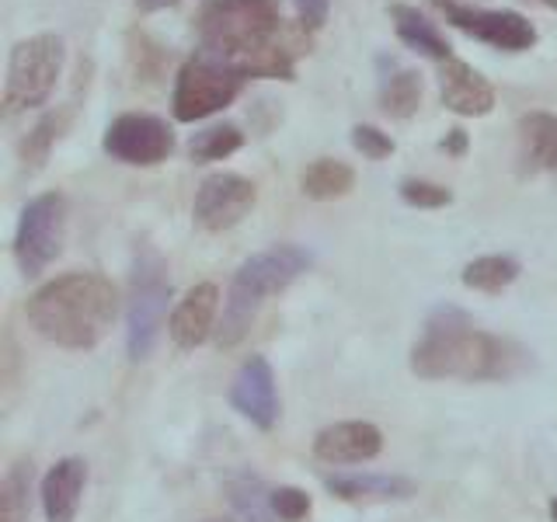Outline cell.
<instances>
[{
	"instance_id": "obj_5",
	"label": "cell",
	"mask_w": 557,
	"mask_h": 522,
	"mask_svg": "<svg viewBox=\"0 0 557 522\" xmlns=\"http://www.w3.org/2000/svg\"><path fill=\"white\" fill-rule=\"evenodd\" d=\"M168 300H171V278L164 258L153 248H139L129 275V307H126V345L133 362L153 352L157 335L164 327Z\"/></svg>"
},
{
	"instance_id": "obj_36",
	"label": "cell",
	"mask_w": 557,
	"mask_h": 522,
	"mask_svg": "<svg viewBox=\"0 0 557 522\" xmlns=\"http://www.w3.org/2000/svg\"><path fill=\"white\" fill-rule=\"evenodd\" d=\"M435 4H443V0H435Z\"/></svg>"
},
{
	"instance_id": "obj_1",
	"label": "cell",
	"mask_w": 557,
	"mask_h": 522,
	"mask_svg": "<svg viewBox=\"0 0 557 522\" xmlns=\"http://www.w3.org/2000/svg\"><path fill=\"white\" fill-rule=\"evenodd\" d=\"M522 352L487 331H478L460 310H440L411 348V373L422 380H505L519 373Z\"/></svg>"
},
{
	"instance_id": "obj_30",
	"label": "cell",
	"mask_w": 557,
	"mask_h": 522,
	"mask_svg": "<svg viewBox=\"0 0 557 522\" xmlns=\"http://www.w3.org/2000/svg\"><path fill=\"white\" fill-rule=\"evenodd\" d=\"M293 8H296V22H300L307 32H318L327 22L331 0H293Z\"/></svg>"
},
{
	"instance_id": "obj_15",
	"label": "cell",
	"mask_w": 557,
	"mask_h": 522,
	"mask_svg": "<svg viewBox=\"0 0 557 522\" xmlns=\"http://www.w3.org/2000/svg\"><path fill=\"white\" fill-rule=\"evenodd\" d=\"M216 310H220V289L213 283H199L185 293V300L174 307L168 331H171V341L178 348H199L209 331H213L216 321Z\"/></svg>"
},
{
	"instance_id": "obj_17",
	"label": "cell",
	"mask_w": 557,
	"mask_h": 522,
	"mask_svg": "<svg viewBox=\"0 0 557 522\" xmlns=\"http://www.w3.org/2000/svg\"><path fill=\"white\" fill-rule=\"evenodd\" d=\"M519 157L522 171H554L557 167V119L547 112H530L519 119Z\"/></svg>"
},
{
	"instance_id": "obj_28",
	"label": "cell",
	"mask_w": 557,
	"mask_h": 522,
	"mask_svg": "<svg viewBox=\"0 0 557 522\" xmlns=\"http://www.w3.org/2000/svg\"><path fill=\"white\" fill-rule=\"evenodd\" d=\"M272 515L283 522H300L310 515V495L300 487H275L272 492Z\"/></svg>"
},
{
	"instance_id": "obj_18",
	"label": "cell",
	"mask_w": 557,
	"mask_h": 522,
	"mask_svg": "<svg viewBox=\"0 0 557 522\" xmlns=\"http://www.w3.org/2000/svg\"><path fill=\"white\" fill-rule=\"evenodd\" d=\"M327 492L338 495L342 501H400L414 495V481L391 474H348L331 477Z\"/></svg>"
},
{
	"instance_id": "obj_32",
	"label": "cell",
	"mask_w": 557,
	"mask_h": 522,
	"mask_svg": "<svg viewBox=\"0 0 557 522\" xmlns=\"http://www.w3.org/2000/svg\"><path fill=\"white\" fill-rule=\"evenodd\" d=\"M174 4H178V0H136V8L139 11H164V8H174Z\"/></svg>"
},
{
	"instance_id": "obj_14",
	"label": "cell",
	"mask_w": 557,
	"mask_h": 522,
	"mask_svg": "<svg viewBox=\"0 0 557 522\" xmlns=\"http://www.w3.org/2000/svg\"><path fill=\"white\" fill-rule=\"evenodd\" d=\"M383 432L373 422H338L318 432L313 457L324 463H366L380 457Z\"/></svg>"
},
{
	"instance_id": "obj_7",
	"label": "cell",
	"mask_w": 557,
	"mask_h": 522,
	"mask_svg": "<svg viewBox=\"0 0 557 522\" xmlns=\"http://www.w3.org/2000/svg\"><path fill=\"white\" fill-rule=\"evenodd\" d=\"M244 77L234 63H226L213 52H196L191 60L182 63L178 77H174L171 112L178 122H199L226 109L244 87Z\"/></svg>"
},
{
	"instance_id": "obj_19",
	"label": "cell",
	"mask_w": 557,
	"mask_h": 522,
	"mask_svg": "<svg viewBox=\"0 0 557 522\" xmlns=\"http://www.w3.org/2000/svg\"><path fill=\"white\" fill-rule=\"evenodd\" d=\"M391 17H394V28H397V39L405 42L408 49L422 52V57H432L435 63H443L453 57L449 42L440 35L429 17L418 11V8H408V4H394L391 8Z\"/></svg>"
},
{
	"instance_id": "obj_9",
	"label": "cell",
	"mask_w": 557,
	"mask_h": 522,
	"mask_svg": "<svg viewBox=\"0 0 557 522\" xmlns=\"http://www.w3.org/2000/svg\"><path fill=\"white\" fill-rule=\"evenodd\" d=\"M101 147L112 161L133 167H153L174 153V133L164 119L147 112H126L109 122Z\"/></svg>"
},
{
	"instance_id": "obj_23",
	"label": "cell",
	"mask_w": 557,
	"mask_h": 522,
	"mask_svg": "<svg viewBox=\"0 0 557 522\" xmlns=\"http://www.w3.org/2000/svg\"><path fill=\"white\" fill-rule=\"evenodd\" d=\"M422 104V77L414 70H397L380 87V109L391 119H411Z\"/></svg>"
},
{
	"instance_id": "obj_27",
	"label": "cell",
	"mask_w": 557,
	"mask_h": 522,
	"mask_svg": "<svg viewBox=\"0 0 557 522\" xmlns=\"http://www.w3.org/2000/svg\"><path fill=\"white\" fill-rule=\"evenodd\" d=\"M400 199L414 209H443L453 202V191L435 185V182H422V178H408L400 182Z\"/></svg>"
},
{
	"instance_id": "obj_11",
	"label": "cell",
	"mask_w": 557,
	"mask_h": 522,
	"mask_svg": "<svg viewBox=\"0 0 557 522\" xmlns=\"http://www.w3.org/2000/svg\"><path fill=\"white\" fill-rule=\"evenodd\" d=\"M443 14L453 28H460L474 39L505 49V52H522L536 46V28L530 17H522L519 11H487L474 4H460V0H443Z\"/></svg>"
},
{
	"instance_id": "obj_6",
	"label": "cell",
	"mask_w": 557,
	"mask_h": 522,
	"mask_svg": "<svg viewBox=\"0 0 557 522\" xmlns=\"http://www.w3.org/2000/svg\"><path fill=\"white\" fill-rule=\"evenodd\" d=\"M60 70H63L60 35L39 32L14 42L8 60V84H4V115H17L46 104L52 87L60 80Z\"/></svg>"
},
{
	"instance_id": "obj_12",
	"label": "cell",
	"mask_w": 557,
	"mask_h": 522,
	"mask_svg": "<svg viewBox=\"0 0 557 522\" xmlns=\"http://www.w3.org/2000/svg\"><path fill=\"white\" fill-rule=\"evenodd\" d=\"M231 405L248 418L258 428H272L278 422V390H275V373L265 356L244 359V365L234 376L231 387Z\"/></svg>"
},
{
	"instance_id": "obj_16",
	"label": "cell",
	"mask_w": 557,
	"mask_h": 522,
	"mask_svg": "<svg viewBox=\"0 0 557 522\" xmlns=\"http://www.w3.org/2000/svg\"><path fill=\"white\" fill-rule=\"evenodd\" d=\"M87 484V463L81 457H63L42 481L46 522H74Z\"/></svg>"
},
{
	"instance_id": "obj_10",
	"label": "cell",
	"mask_w": 557,
	"mask_h": 522,
	"mask_svg": "<svg viewBox=\"0 0 557 522\" xmlns=\"http://www.w3.org/2000/svg\"><path fill=\"white\" fill-rule=\"evenodd\" d=\"M255 202H258V188L251 178L234 171H216L199 185L196 202H191V216H196L202 231L223 234L248 216Z\"/></svg>"
},
{
	"instance_id": "obj_31",
	"label": "cell",
	"mask_w": 557,
	"mask_h": 522,
	"mask_svg": "<svg viewBox=\"0 0 557 522\" xmlns=\"http://www.w3.org/2000/svg\"><path fill=\"white\" fill-rule=\"evenodd\" d=\"M446 150H449V153H463V150H467V136H463V129H453V133H449Z\"/></svg>"
},
{
	"instance_id": "obj_26",
	"label": "cell",
	"mask_w": 557,
	"mask_h": 522,
	"mask_svg": "<svg viewBox=\"0 0 557 522\" xmlns=\"http://www.w3.org/2000/svg\"><path fill=\"white\" fill-rule=\"evenodd\" d=\"M234 505L240 519L248 522H269V512H272V492L261 495V481L258 477H244L234 484Z\"/></svg>"
},
{
	"instance_id": "obj_25",
	"label": "cell",
	"mask_w": 557,
	"mask_h": 522,
	"mask_svg": "<svg viewBox=\"0 0 557 522\" xmlns=\"http://www.w3.org/2000/svg\"><path fill=\"white\" fill-rule=\"evenodd\" d=\"M63 115H46V119H39V126H35L28 136H25V144H22V161L25 164H32V167H39L46 157H49V147L57 144V136H60V129H63Z\"/></svg>"
},
{
	"instance_id": "obj_33",
	"label": "cell",
	"mask_w": 557,
	"mask_h": 522,
	"mask_svg": "<svg viewBox=\"0 0 557 522\" xmlns=\"http://www.w3.org/2000/svg\"><path fill=\"white\" fill-rule=\"evenodd\" d=\"M550 519H554V522H557V498H554V501H550Z\"/></svg>"
},
{
	"instance_id": "obj_8",
	"label": "cell",
	"mask_w": 557,
	"mask_h": 522,
	"mask_svg": "<svg viewBox=\"0 0 557 522\" xmlns=\"http://www.w3.org/2000/svg\"><path fill=\"white\" fill-rule=\"evenodd\" d=\"M63 237H66V199L60 191L35 196L22 209V220H17V234H14L17 269L25 275L46 272L52 261L60 258Z\"/></svg>"
},
{
	"instance_id": "obj_24",
	"label": "cell",
	"mask_w": 557,
	"mask_h": 522,
	"mask_svg": "<svg viewBox=\"0 0 557 522\" xmlns=\"http://www.w3.org/2000/svg\"><path fill=\"white\" fill-rule=\"evenodd\" d=\"M244 147V133L231 122H223V126H213V129H202L191 136L188 144V153L196 164H206V161H223V157H231Z\"/></svg>"
},
{
	"instance_id": "obj_22",
	"label": "cell",
	"mask_w": 557,
	"mask_h": 522,
	"mask_svg": "<svg viewBox=\"0 0 557 522\" xmlns=\"http://www.w3.org/2000/svg\"><path fill=\"white\" fill-rule=\"evenodd\" d=\"M32 460H17L0 481V522H28L32 512Z\"/></svg>"
},
{
	"instance_id": "obj_29",
	"label": "cell",
	"mask_w": 557,
	"mask_h": 522,
	"mask_svg": "<svg viewBox=\"0 0 557 522\" xmlns=\"http://www.w3.org/2000/svg\"><path fill=\"white\" fill-rule=\"evenodd\" d=\"M352 147L362 157H370V161H383V157L394 153V139L383 129H376V126H356L352 129Z\"/></svg>"
},
{
	"instance_id": "obj_20",
	"label": "cell",
	"mask_w": 557,
	"mask_h": 522,
	"mask_svg": "<svg viewBox=\"0 0 557 522\" xmlns=\"http://www.w3.org/2000/svg\"><path fill=\"white\" fill-rule=\"evenodd\" d=\"M356 185V171L342 164V161H331V157H321L313 161L310 167H304L300 174V188L307 199H318V202H331V199H342L348 196Z\"/></svg>"
},
{
	"instance_id": "obj_21",
	"label": "cell",
	"mask_w": 557,
	"mask_h": 522,
	"mask_svg": "<svg viewBox=\"0 0 557 522\" xmlns=\"http://www.w3.org/2000/svg\"><path fill=\"white\" fill-rule=\"evenodd\" d=\"M519 278V261L512 254H484L463 269V286L478 293H502Z\"/></svg>"
},
{
	"instance_id": "obj_4",
	"label": "cell",
	"mask_w": 557,
	"mask_h": 522,
	"mask_svg": "<svg viewBox=\"0 0 557 522\" xmlns=\"http://www.w3.org/2000/svg\"><path fill=\"white\" fill-rule=\"evenodd\" d=\"M283 4L278 0H202L196 35L202 52L226 63H244L278 42Z\"/></svg>"
},
{
	"instance_id": "obj_13",
	"label": "cell",
	"mask_w": 557,
	"mask_h": 522,
	"mask_svg": "<svg viewBox=\"0 0 557 522\" xmlns=\"http://www.w3.org/2000/svg\"><path fill=\"white\" fill-rule=\"evenodd\" d=\"M440 95L446 109L463 119H478L495 109V87L474 66L457 57L440 63Z\"/></svg>"
},
{
	"instance_id": "obj_2",
	"label": "cell",
	"mask_w": 557,
	"mask_h": 522,
	"mask_svg": "<svg viewBox=\"0 0 557 522\" xmlns=\"http://www.w3.org/2000/svg\"><path fill=\"white\" fill-rule=\"evenodd\" d=\"M28 324L60 348H95L115 324L119 293L98 272H66L28 296Z\"/></svg>"
},
{
	"instance_id": "obj_34",
	"label": "cell",
	"mask_w": 557,
	"mask_h": 522,
	"mask_svg": "<svg viewBox=\"0 0 557 522\" xmlns=\"http://www.w3.org/2000/svg\"><path fill=\"white\" fill-rule=\"evenodd\" d=\"M540 4H547V8H554V11H557V0H540Z\"/></svg>"
},
{
	"instance_id": "obj_35",
	"label": "cell",
	"mask_w": 557,
	"mask_h": 522,
	"mask_svg": "<svg viewBox=\"0 0 557 522\" xmlns=\"http://www.w3.org/2000/svg\"><path fill=\"white\" fill-rule=\"evenodd\" d=\"M206 522H234V519H206Z\"/></svg>"
},
{
	"instance_id": "obj_3",
	"label": "cell",
	"mask_w": 557,
	"mask_h": 522,
	"mask_svg": "<svg viewBox=\"0 0 557 522\" xmlns=\"http://www.w3.org/2000/svg\"><path fill=\"white\" fill-rule=\"evenodd\" d=\"M310 261H313L310 251H304L300 244H272L269 251H258L244 261L231 283V293H226L223 321L216 327V345L234 348L248 335L251 321L265 307L269 296L289 289L310 269Z\"/></svg>"
}]
</instances>
